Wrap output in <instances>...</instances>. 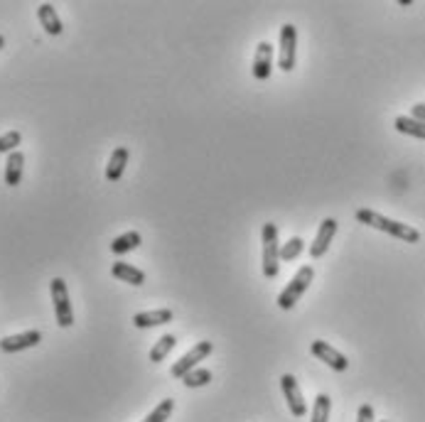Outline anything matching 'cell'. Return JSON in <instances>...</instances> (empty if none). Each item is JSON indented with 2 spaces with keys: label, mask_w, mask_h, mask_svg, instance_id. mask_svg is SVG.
<instances>
[{
  "label": "cell",
  "mask_w": 425,
  "mask_h": 422,
  "mask_svg": "<svg viewBox=\"0 0 425 422\" xmlns=\"http://www.w3.org/2000/svg\"><path fill=\"white\" fill-rule=\"evenodd\" d=\"M354 216H357L359 224H367V226H372V229H379V231L389 233V236H394V238H401V241H406V243L421 241V233H418V229H413L411 224H401V221L386 219V216H381L379 211L359 209Z\"/></svg>",
  "instance_id": "1"
},
{
  "label": "cell",
  "mask_w": 425,
  "mask_h": 422,
  "mask_svg": "<svg viewBox=\"0 0 425 422\" xmlns=\"http://www.w3.org/2000/svg\"><path fill=\"white\" fill-rule=\"evenodd\" d=\"M312 280H314L312 265H302V268L292 275V280L288 282V285L283 287V292L278 295V299H275V302H278V307L280 309H292V307H295L297 299L305 295V290L312 285Z\"/></svg>",
  "instance_id": "2"
},
{
  "label": "cell",
  "mask_w": 425,
  "mask_h": 422,
  "mask_svg": "<svg viewBox=\"0 0 425 422\" xmlns=\"http://www.w3.org/2000/svg\"><path fill=\"white\" fill-rule=\"evenodd\" d=\"M261 243H263V275L273 280L278 275V260H280V243H278V226L273 221H266L261 229Z\"/></svg>",
  "instance_id": "3"
},
{
  "label": "cell",
  "mask_w": 425,
  "mask_h": 422,
  "mask_svg": "<svg viewBox=\"0 0 425 422\" xmlns=\"http://www.w3.org/2000/svg\"><path fill=\"white\" fill-rule=\"evenodd\" d=\"M49 292H52V302H54V316H57V324L62 329L74 324V309H71L69 302V290H67V282L62 277H54L49 282Z\"/></svg>",
  "instance_id": "4"
},
{
  "label": "cell",
  "mask_w": 425,
  "mask_h": 422,
  "mask_svg": "<svg viewBox=\"0 0 425 422\" xmlns=\"http://www.w3.org/2000/svg\"><path fill=\"white\" fill-rule=\"evenodd\" d=\"M214 351V344L212 341H197L195 346L190 349V351L185 354V356H182L178 364L173 366V371H170V376H173V379H185L187 374H190V371H195L197 369V364H200V361H204L209 356V354Z\"/></svg>",
  "instance_id": "5"
},
{
  "label": "cell",
  "mask_w": 425,
  "mask_h": 422,
  "mask_svg": "<svg viewBox=\"0 0 425 422\" xmlns=\"http://www.w3.org/2000/svg\"><path fill=\"white\" fill-rule=\"evenodd\" d=\"M297 62V27L288 25L280 27V49H278V66L283 71H292Z\"/></svg>",
  "instance_id": "6"
},
{
  "label": "cell",
  "mask_w": 425,
  "mask_h": 422,
  "mask_svg": "<svg viewBox=\"0 0 425 422\" xmlns=\"http://www.w3.org/2000/svg\"><path fill=\"white\" fill-rule=\"evenodd\" d=\"M280 388H283V396H285V401H288L290 413L295 415V418H305L307 403H305V398H302V391H300V386H297L295 376L285 374L283 379H280Z\"/></svg>",
  "instance_id": "7"
},
{
  "label": "cell",
  "mask_w": 425,
  "mask_h": 422,
  "mask_svg": "<svg viewBox=\"0 0 425 422\" xmlns=\"http://www.w3.org/2000/svg\"><path fill=\"white\" fill-rule=\"evenodd\" d=\"M310 351H312V356H317L319 361H324V364H327L332 371H339V374H342V371L349 369V361H347L344 354H339L334 346H329L327 341H322V339L312 341Z\"/></svg>",
  "instance_id": "8"
},
{
  "label": "cell",
  "mask_w": 425,
  "mask_h": 422,
  "mask_svg": "<svg viewBox=\"0 0 425 422\" xmlns=\"http://www.w3.org/2000/svg\"><path fill=\"white\" fill-rule=\"evenodd\" d=\"M42 341V334L37 329L23 331V334H13V336H5L0 339V351L3 354H18L25 351V349H32Z\"/></svg>",
  "instance_id": "9"
},
{
  "label": "cell",
  "mask_w": 425,
  "mask_h": 422,
  "mask_svg": "<svg viewBox=\"0 0 425 422\" xmlns=\"http://www.w3.org/2000/svg\"><path fill=\"white\" fill-rule=\"evenodd\" d=\"M334 233H337V221L329 216V219H324L322 224H319L317 233H314V238L310 243V258H322V255L327 253V248H329V243H332Z\"/></svg>",
  "instance_id": "10"
},
{
  "label": "cell",
  "mask_w": 425,
  "mask_h": 422,
  "mask_svg": "<svg viewBox=\"0 0 425 422\" xmlns=\"http://www.w3.org/2000/svg\"><path fill=\"white\" fill-rule=\"evenodd\" d=\"M251 71H253V79L258 81H266L270 76V71H273V47H270L268 42H261L256 47Z\"/></svg>",
  "instance_id": "11"
},
{
  "label": "cell",
  "mask_w": 425,
  "mask_h": 422,
  "mask_svg": "<svg viewBox=\"0 0 425 422\" xmlns=\"http://www.w3.org/2000/svg\"><path fill=\"white\" fill-rule=\"evenodd\" d=\"M173 309L163 307V309H150V312H138L133 314V324L138 329H153V326H163L173 321Z\"/></svg>",
  "instance_id": "12"
},
{
  "label": "cell",
  "mask_w": 425,
  "mask_h": 422,
  "mask_svg": "<svg viewBox=\"0 0 425 422\" xmlns=\"http://www.w3.org/2000/svg\"><path fill=\"white\" fill-rule=\"evenodd\" d=\"M37 18H40V25L45 27L47 35H52V37L62 35V30H64L62 20H59L57 8H54L52 3H42L40 8H37Z\"/></svg>",
  "instance_id": "13"
},
{
  "label": "cell",
  "mask_w": 425,
  "mask_h": 422,
  "mask_svg": "<svg viewBox=\"0 0 425 422\" xmlns=\"http://www.w3.org/2000/svg\"><path fill=\"white\" fill-rule=\"evenodd\" d=\"M111 275L116 280L128 282V285H135V287H140L143 282H145V273H143L140 268H135V265L123 263V260H118V263L111 265Z\"/></svg>",
  "instance_id": "14"
},
{
  "label": "cell",
  "mask_w": 425,
  "mask_h": 422,
  "mask_svg": "<svg viewBox=\"0 0 425 422\" xmlns=\"http://www.w3.org/2000/svg\"><path fill=\"white\" fill-rule=\"evenodd\" d=\"M128 148H116L111 153V158H108V165H106V180L108 182H118L121 177H123L126 172V165H128Z\"/></svg>",
  "instance_id": "15"
},
{
  "label": "cell",
  "mask_w": 425,
  "mask_h": 422,
  "mask_svg": "<svg viewBox=\"0 0 425 422\" xmlns=\"http://www.w3.org/2000/svg\"><path fill=\"white\" fill-rule=\"evenodd\" d=\"M23 168H25V155L20 150L8 155V163H5V185L8 187H18L23 180Z\"/></svg>",
  "instance_id": "16"
},
{
  "label": "cell",
  "mask_w": 425,
  "mask_h": 422,
  "mask_svg": "<svg viewBox=\"0 0 425 422\" xmlns=\"http://www.w3.org/2000/svg\"><path fill=\"white\" fill-rule=\"evenodd\" d=\"M394 128L399 133H403V135H413L418 138V140H425V123L411 118V115H399V118L394 120Z\"/></svg>",
  "instance_id": "17"
},
{
  "label": "cell",
  "mask_w": 425,
  "mask_h": 422,
  "mask_svg": "<svg viewBox=\"0 0 425 422\" xmlns=\"http://www.w3.org/2000/svg\"><path fill=\"white\" fill-rule=\"evenodd\" d=\"M140 241H143L140 233H138V231H128V233H123V236L113 238V241H111V253L126 255V253L135 251V248L140 246Z\"/></svg>",
  "instance_id": "18"
},
{
  "label": "cell",
  "mask_w": 425,
  "mask_h": 422,
  "mask_svg": "<svg viewBox=\"0 0 425 422\" xmlns=\"http://www.w3.org/2000/svg\"><path fill=\"white\" fill-rule=\"evenodd\" d=\"M175 346H178V339H175V334H163L155 341V346L150 349V361L153 364H160V361L168 356Z\"/></svg>",
  "instance_id": "19"
},
{
  "label": "cell",
  "mask_w": 425,
  "mask_h": 422,
  "mask_svg": "<svg viewBox=\"0 0 425 422\" xmlns=\"http://www.w3.org/2000/svg\"><path fill=\"white\" fill-rule=\"evenodd\" d=\"M329 410H332V401H329V396L327 393H319L312 403V420L310 422H327Z\"/></svg>",
  "instance_id": "20"
},
{
  "label": "cell",
  "mask_w": 425,
  "mask_h": 422,
  "mask_svg": "<svg viewBox=\"0 0 425 422\" xmlns=\"http://www.w3.org/2000/svg\"><path fill=\"white\" fill-rule=\"evenodd\" d=\"M302 248H305V241L302 238H290L288 243H283L280 246V260H285V263H292V260L297 258V255L302 253Z\"/></svg>",
  "instance_id": "21"
},
{
  "label": "cell",
  "mask_w": 425,
  "mask_h": 422,
  "mask_svg": "<svg viewBox=\"0 0 425 422\" xmlns=\"http://www.w3.org/2000/svg\"><path fill=\"white\" fill-rule=\"evenodd\" d=\"M182 381H185L187 388H202L212 381V371L209 369H195V371H190Z\"/></svg>",
  "instance_id": "22"
},
{
  "label": "cell",
  "mask_w": 425,
  "mask_h": 422,
  "mask_svg": "<svg viewBox=\"0 0 425 422\" xmlns=\"http://www.w3.org/2000/svg\"><path fill=\"white\" fill-rule=\"evenodd\" d=\"M173 410H175V401H163L158 405L153 413H148V418L143 420V422H165V420H170V415H173Z\"/></svg>",
  "instance_id": "23"
},
{
  "label": "cell",
  "mask_w": 425,
  "mask_h": 422,
  "mask_svg": "<svg viewBox=\"0 0 425 422\" xmlns=\"http://www.w3.org/2000/svg\"><path fill=\"white\" fill-rule=\"evenodd\" d=\"M23 143V135H20V130H8L5 135H0V155L3 153H15L18 145Z\"/></svg>",
  "instance_id": "24"
},
{
  "label": "cell",
  "mask_w": 425,
  "mask_h": 422,
  "mask_svg": "<svg viewBox=\"0 0 425 422\" xmlns=\"http://www.w3.org/2000/svg\"><path fill=\"white\" fill-rule=\"evenodd\" d=\"M357 422H377V420H374V408H372V405H362V408H359Z\"/></svg>",
  "instance_id": "25"
},
{
  "label": "cell",
  "mask_w": 425,
  "mask_h": 422,
  "mask_svg": "<svg viewBox=\"0 0 425 422\" xmlns=\"http://www.w3.org/2000/svg\"><path fill=\"white\" fill-rule=\"evenodd\" d=\"M411 118H416V120H421V123H425V103H416L411 108Z\"/></svg>",
  "instance_id": "26"
},
{
  "label": "cell",
  "mask_w": 425,
  "mask_h": 422,
  "mask_svg": "<svg viewBox=\"0 0 425 422\" xmlns=\"http://www.w3.org/2000/svg\"><path fill=\"white\" fill-rule=\"evenodd\" d=\"M3 47H5V37L0 35V49H3Z\"/></svg>",
  "instance_id": "27"
},
{
  "label": "cell",
  "mask_w": 425,
  "mask_h": 422,
  "mask_svg": "<svg viewBox=\"0 0 425 422\" xmlns=\"http://www.w3.org/2000/svg\"><path fill=\"white\" fill-rule=\"evenodd\" d=\"M384 422H386V420H384Z\"/></svg>",
  "instance_id": "28"
}]
</instances>
